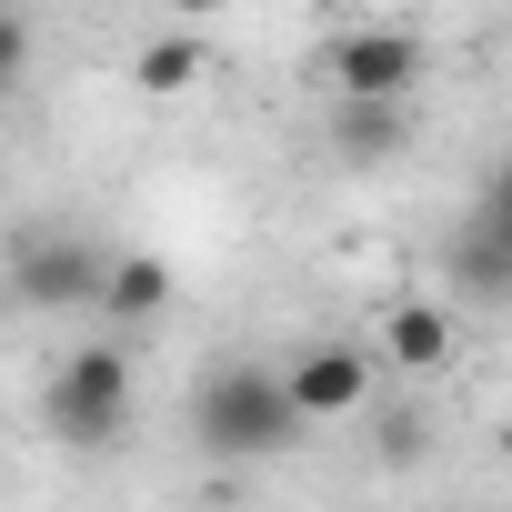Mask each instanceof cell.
Masks as SVG:
<instances>
[{
	"mask_svg": "<svg viewBox=\"0 0 512 512\" xmlns=\"http://www.w3.org/2000/svg\"><path fill=\"white\" fill-rule=\"evenodd\" d=\"M191 432H201V452H221V462H272V452H292V432H302L292 372H272V362H221V372L191 392Z\"/></svg>",
	"mask_w": 512,
	"mask_h": 512,
	"instance_id": "obj_1",
	"label": "cell"
},
{
	"mask_svg": "<svg viewBox=\"0 0 512 512\" xmlns=\"http://www.w3.org/2000/svg\"><path fill=\"white\" fill-rule=\"evenodd\" d=\"M121 422H131V352L81 342V352L51 372V432H61L71 452H101V442H121Z\"/></svg>",
	"mask_w": 512,
	"mask_h": 512,
	"instance_id": "obj_2",
	"label": "cell"
},
{
	"mask_svg": "<svg viewBox=\"0 0 512 512\" xmlns=\"http://www.w3.org/2000/svg\"><path fill=\"white\" fill-rule=\"evenodd\" d=\"M322 71H332V101H412L422 41L412 31H342V41H322Z\"/></svg>",
	"mask_w": 512,
	"mask_h": 512,
	"instance_id": "obj_3",
	"label": "cell"
},
{
	"mask_svg": "<svg viewBox=\"0 0 512 512\" xmlns=\"http://www.w3.org/2000/svg\"><path fill=\"white\" fill-rule=\"evenodd\" d=\"M452 282H472L482 302L512 292V161L482 181V201H472V221H462V241H452Z\"/></svg>",
	"mask_w": 512,
	"mask_h": 512,
	"instance_id": "obj_4",
	"label": "cell"
},
{
	"mask_svg": "<svg viewBox=\"0 0 512 512\" xmlns=\"http://www.w3.org/2000/svg\"><path fill=\"white\" fill-rule=\"evenodd\" d=\"M372 382H382V362H372L362 342H312V352L292 362V402H302V422H342V412H362Z\"/></svg>",
	"mask_w": 512,
	"mask_h": 512,
	"instance_id": "obj_5",
	"label": "cell"
},
{
	"mask_svg": "<svg viewBox=\"0 0 512 512\" xmlns=\"http://www.w3.org/2000/svg\"><path fill=\"white\" fill-rule=\"evenodd\" d=\"M11 282H21V302H101L111 292V262L101 251H81V241H21V262H11Z\"/></svg>",
	"mask_w": 512,
	"mask_h": 512,
	"instance_id": "obj_6",
	"label": "cell"
},
{
	"mask_svg": "<svg viewBox=\"0 0 512 512\" xmlns=\"http://www.w3.org/2000/svg\"><path fill=\"white\" fill-rule=\"evenodd\" d=\"M382 362H392V372H442V362H452V312L422 302V292L392 302V312H382Z\"/></svg>",
	"mask_w": 512,
	"mask_h": 512,
	"instance_id": "obj_7",
	"label": "cell"
},
{
	"mask_svg": "<svg viewBox=\"0 0 512 512\" xmlns=\"http://www.w3.org/2000/svg\"><path fill=\"white\" fill-rule=\"evenodd\" d=\"M201 71H211V41H201V31H151L141 61H131V81H141L151 101H181Z\"/></svg>",
	"mask_w": 512,
	"mask_h": 512,
	"instance_id": "obj_8",
	"label": "cell"
},
{
	"mask_svg": "<svg viewBox=\"0 0 512 512\" xmlns=\"http://www.w3.org/2000/svg\"><path fill=\"white\" fill-rule=\"evenodd\" d=\"M101 312H111V322H161V312H171V262H151V251H121Z\"/></svg>",
	"mask_w": 512,
	"mask_h": 512,
	"instance_id": "obj_9",
	"label": "cell"
},
{
	"mask_svg": "<svg viewBox=\"0 0 512 512\" xmlns=\"http://www.w3.org/2000/svg\"><path fill=\"white\" fill-rule=\"evenodd\" d=\"M332 141H342L352 161H382V151L402 141V101H342V111H332Z\"/></svg>",
	"mask_w": 512,
	"mask_h": 512,
	"instance_id": "obj_10",
	"label": "cell"
},
{
	"mask_svg": "<svg viewBox=\"0 0 512 512\" xmlns=\"http://www.w3.org/2000/svg\"><path fill=\"white\" fill-rule=\"evenodd\" d=\"M382 462H422V422H382Z\"/></svg>",
	"mask_w": 512,
	"mask_h": 512,
	"instance_id": "obj_11",
	"label": "cell"
},
{
	"mask_svg": "<svg viewBox=\"0 0 512 512\" xmlns=\"http://www.w3.org/2000/svg\"><path fill=\"white\" fill-rule=\"evenodd\" d=\"M161 11H171L181 31H201V21H221V11H231V0H161Z\"/></svg>",
	"mask_w": 512,
	"mask_h": 512,
	"instance_id": "obj_12",
	"label": "cell"
},
{
	"mask_svg": "<svg viewBox=\"0 0 512 512\" xmlns=\"http://www.w3.org/2000/svg\"><path fill=\"white\" fill-rule=\"evenodd\" d=\"M492 452H502V472H512V412H502V432H492Z\"/></svg>",
	"mask_w": 512,
	"mask_h": 512,
	"instance_id": "obj_13",
	"label": "cell"
}]
</instances>
